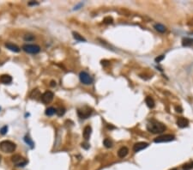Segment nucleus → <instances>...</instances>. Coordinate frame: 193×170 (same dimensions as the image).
Returning <instances> with one entry per match:
<instances>
[{"label": "nucleus", "instance_id": "nucleus-1", "mask_svg": "<svg viewBox=\"0 0 193 170\" xmlns=\"http://www.w3.org/2000/svg\"><path fill=\"white\" fill-rule=\"evenodd\" d=\"M147 129L152 133H161L166 130V126L159 121L151 120L147 125Z\"/></svg>", "mask_w": 193, "mask_h": 170}, {"label": "nucleus", "instance_id": "nucleus-2", "mask_svg": "<svg viewBox=\"0 0 193 170\" xmlns=\"http://www.w3.org/2000/svg\"><path fill=\"white\" fill-rule=\"evenodd\" d=\"M16 149V143L11 141L4 140L0 142V150L4 153H12Z\"/></svg>", "mask_w": 193, "mask_h": 170}, {"label": "nucleus", "instance_id": "nucleus-3", "mask_svg": "<svg viewBox=\"0 0 193 170\" xmlns=\"http://www.w3.org/2000/svg\"><path fill=\"white\" fill-rule=\"evenodd\" d=\"M11 160L16 167H24L28 163V161L20 155H14L11 157Z\"/></svg>", "mask_w": 193, "mask_h": 170}, {"label": "nucleus", "instance_id": "nucleus-4", "mask_svg": "<svg viewBox=\"0 0 193 170\" xmlns=\"http://www.w3.org/2000/svg\"><path fill=\"white\" fill-rule=\"evenodd\" d=\"M22 50L24 52L30 54H36L40 52V47L38 45H23L22 46Z\"/></svg>", "mask_w": 193, "mask_h": 170}, {"label": "nucleus", "instance_id": "nucleus-5", "mask_svg": "<svg viewBox=\"0 0 193 170\" xmlns=\"http://www.w3.org/2000/svg\"><path fill=\"white\" fill-rule=\"evenodd\" d=\"M79 78H80V81H81L83 84L89 85L93 82V78L91 77V76L89 74L85 72V71H82V72H80Z\"/></svg>", "mask_w": 193, "mask_h": 170}, {"label": "nucleus", "instance_id": "nucleus-6", "mask_svg": "<svg viewBox=\"0 0 193 170\" xmlns=\"http://www.w3.org/2000/svg\"><path fill=\"white\" fill-rule=\"evenodd\" d=\"M175 139V137L173 135L171 134H167V135H162V136L157 137L156 138H155L154 142L156 143H167V142H171L173 141Z\"/></svg>", "mask_w": 193, "mask_h": 170}, {"label": "nucleus", "instance_id": "nucleus-7", "mask_svg": "<svg viewBox=\"0 0 193 170\" xmlns=\"http://www.w3.org/2000/svg\"><path fill=\"white\" fill-rule=\"evenodd\" d=\"M77 113L81 119H88L91 115V113H92V110L89 108H88V107H84L82 109H78Z\"/></svg>", "mask_w": 193, "mask_h": 170}, {"label": "nucleus", "instance_id": "nucleus-8", "mask_svg": "<svg viewBox=\"0 0 193 170\" xmlns=\"http://www.w3.org/2000/svg\"><path fill=\"white\" fill-rule=\"evenodd\" d=\"M53 97H54V95L52 91H45L43 95H41L40 98H41V101H42L43 103L48 104L53 101Z\"/></svg>", "mask_w": 193, "mask_h": 170}, {"label": "nucleus", "instance_id": "nucleus-9", "mask_svg": "<svg viewBox=\"0 0 193 170\" xmlns=\"http://www.w3.org/2000/svg\"><path fill=\"white\" fill-rule=\"evenodd\" d=\"M148 146H149L148 143L139 142V143H136V144L133 146V150H134V152H139L140 150H142L146 149Z\"/></svg>", "mask_w": 193, "mask_h": 170}, {"label": "nucleus", "instance_id": "nucleus-10", "mask_svg": "<svg viewBox=\"0 0 193 170\" xmlns=\"http://www.w3.org/2000/svg\"><path fill=\"white\" fill-rule=\"evenodd\" d=\"M177 125H179V127L180 128H185L189 125V120H188L186 118L180 117L177 120Z\"/></svg>", "mask_w": 193, "mask_h": 170}, {"label": "nucleus", "instance_id": "nucleus-11", "mask_svg": "<svg viewBox=\"0 0 193 170\" xmlns=\"http://www.w3.org/2000/svg\"><path fill=\"white\" fill-rule=\"evenodd\" d=\"M5 47H7L9 50H10L11 52H14V53H19V52H20V48H19L18 46L10 42L5 43Z\"/></svg>", "mask_w": 193, "mask_h": 170}, {"label": "nucleus", "instance_id": "nucleus-12", "mask_svg": "<svg viewBox=\"0 0 193 170\" xmlns=\"http://www.w3.org/2000/svg\"><path fill=\"white\" fill-rule=\"evenodd\" d=\"M91 133H92V128L89 125H87L84 127L83 130V138L85 140H88L91 136Z\"/></svg>", "mask_w": 193, "mask_h": 170}, {"label": "nucleus", "instance_id": "nucleus-13", "mask_svg": "<svg viewBox=\"0 0 193 170\" xmlns=\"http://www.w3.org/2000/svg\"><path fill=\"white\" fill-rule=\"evenodd\" d=\"M0 82L4 84H10L12 82V77L10 75H2L0 77Z\"/></svg>", "mask_w": 193, "mask_h": 170}, {"label": "nucleus", "instance_id": "nucleus-14", "mask_svg": "<svg viewBox=\"0 0 193 170\" xmlns=\"http://www.w3.org/2000/svg\"><path fill=\"white\" fill-rule=\"evenodd\" d=\"M128 152H129V150H128V148L122 147V148H120V149L118 150V156L120 158H124V157H125V156H126L127 155H128Z\"/></svg>", "mask_w": 193, "mask_h": 170}, {"label": "nucleus", "instance_id": "nucleus-15", "mask_svg": "<svg viewBox=\"0 0 193 170\" xmlns=\"http://www.w3.org/2000/svg\"><path fill=\"white\" fill-rule=\"evenodd\" d=\"M30 97H31V99H35V100H37L39 97H41L40 90H39L38 89H34L31 92V94H30Z\"/></svg>", "mask_w": 193, "mask_h": 170}, {"label": "nucleus", "instance_id": "nucleus-16", "mask_svg": "<svg viewBox=\"0 0 193 170\" xmlns=\"http://www.w3.org/2000/svg\"><path fill=\"white\" fill-rule=\"evenodd\" d=\"M154 28H155L156 31L160 32V33H165L166 31V28L165 27L164 25L160 24V23H157V24H155V26H154Z\"/></svg>", "mask_w": 193, "mask_h": 170}, {"label": "nucleus", "instance_id": "nucleus-17", "mask_svg": "<svg viewBox=\"0 0 193 170\" xmlns=\"http://www.w3.org/2000/svg\"><path fill=\"white\" fill-rule=\"evenodd\" d=\"M145 101H146V104H147V106L149 107V108H153L154 107H155V101L153 100V98L152 97H150V96H147L146 97V99H145Z\"/></svg>", "mask_w": 193, "mask_h": 170}, {"label": "nucleus", "instance_id": "nucleus-18", "mask_svg": "<svg viewBox=\"0 0 193 170\" xmlns=\"http://www.w3.org/2000/svg\"><path fill=\"white\" fill-rule=\"evenodd\" d=\"M182 44L184 47H190V46L193 45V39L191 38H184Z\"/></svg>", "mask_w": 193, "mask_h": 170}, {"label": "nucleus", "instance_id": "nucleus-19", "mask_svg": "<svg viewBox=\"0 0 193 170\" xmlns=\"http://www.w3.org/2000/svg\"><path fill=\"white\" fill-rule=\"evenodd\" d=\"M72 34H73V37H74L75 40H77L78 41H84V42L86 41V39L84 38V37H82V35H81L80 34H78V33L73 32Z\"/></svg>", "mask_w": 193, "mask_h": 170}, {"label": "nucleus", "instance_id": "nucleus-20", "mask_svg": "<svg viewBox=\"0 0 193 170\" xmlns=\"http://www.w3.org/2000/svg\"><path fill=\"white\" fill-rule=\"evenodd\" d=\"M54 113H56V109L54 108H48L45 110V114L47 116H53Z\"/></svg>", "mask_w": 193, "mask_h": 170}, {"label": "nucleus", "instance_id": "nucleus-21", "mask_svg": "<svg viewBox=\"0 0 193 170\" xmlns=\"http://www.w3.org/2000/svg\"><path fill=\"white\" fill-rule=\"evenodd\" d=\"M24 141L26 142V143H28L29 146H30V148L31 149H33L34 148V142L31 140V138H29V137H28V136H26L25 138H24Z\"/></svg>", "mask_w": 193, "mask_h": 170}, {"label": "nucleus", "instance_id": "nucleus-22", "mask_svg": "<svg viewBox=\"0 0 193 170\" xmlns=\"http://www.w3.org/2000/svg\"><path fill=\"white\" fill-rule=\"evenodd\" d=\"M103 143H104V145H105V147H106V148H111L112 146V141L110 140L109 138H106V139H104Z\"/></svg>", "mask_w": 193, "mask_h": 170}, {"label": "nucleus", "instance_id": "nucleus-23", "mask_svg": "<svg viewBox=\"0 0 193 170\" xmlns=\"http://www.w3.org/2000/svg\"><path fill=\"white\" fill-rule=\"evenodd\" d=\"M56 113L58 116H63L65 113V109L64 108H58V109H56Z\"/></svg>", "mask_w": 193, "mask_h": 170}, {"label": "nucleus", "instance_id": "nucleus-24", "mask_svg": "<svg viewBox=\"0 0 193 170\" xmlns=\"http://www.w3.org/2000/svg\"><path fill=\"white\" fill-rule=\"evenodd\" d=\"M103 23H105V24H112V23H113V19L110 16H107L106 17V18H104Z\"/></svg>", "mask_w": 193, "mask_h": 170}, {"label": "nucleus", "instance_id": "nucleus-25", "mask_svg": "<svg viewBox=\"0 0 193 170\" xmlns=\"http://www.w3.org/2000/svg\"><path fill=\"white\" fill-rule=\"evenodd\" d=\"M191 168H193V162L190 163H187V164H185L183 166L184 170H190Z\"/></svg>", "mask_w": 193, "mask_h": 170}, {"label": "nucleus", "instance_id": "nucleus-26", "mask_svg": "<svg viewBox=\"0 0 193 170\" xmlns=\"http://www.w3.org/2000/svg\"><path fill=\"white\" fill-rule=\"evenodd\" d=\"M34 40V36L31 35V34H26L24 36V40L26 41H30V40Z\"/></svg>", "mask_w": 193, "mask_h": 170}, {"label": "nucleus", "instance_id": "nucleus-27", "mask_svg": "<svg viewBox=\"0 0 193 170\" xmlns=\"http://www.w3.org/2000/svg\"><path fill=\"white\" fill-rule=\"evenodd\" d=\"M7 132H8V126L7 125H4L1 128V129H0V133H1L2 135H5L6 133H7Z\"/></svg>", "mask_w": 193, "mask_h": 170}, {"label": "nucleus", "instance_id": "nucleus-28", "mask_svg": "<svg viewBox=\"0 0 193 170\" xmlns=\"http://www.w3.org/2000/svg\"><path fill=\"white\" fill-rule=\"evenodd\" d=\"M101 65H102L103 66H108V65H110V62L108 60H102L101 61Z\"/></svg>", "mask_w": 193, "mask_h": 170}, {"label": "nucleus", "instance_id": "nucleus-29", "mask_svg": "<svg viewBox=\"0 0 193 170\" xmlns=\"http://www.w3.org/2000/svg\"><path fill=\"white\" fill-rule=\"evenodd\" d=\"M165 58V56L164 55H160V57H157V58H155V62H157V63H159V62H160L163 58Z\"/></svg>", "mask_w": 193, "mask_h": 170}, {"label": "nucleus", "instance_id": "nucleus-30", "mask_svg": "<svg viewBox=\"0 0 193 170\" xmlns=\"http://www.w3.org/2000/svg\"><path fill=\"white\" fill-rule=\"evenodd\" d=\"M175 110H176V112H178V113H182L183 112V109H182V108L181 107H176L175 108Z\"/></svg>", "mask_w": 193, "mask_h": 170}, {"label": "nucleus", "instance_id": "nucleus-31", "mask_svg": "<svg viewBox=\"0 0 193 170\" xmlns=\"http://www.w3.org/2000/svg\"><path fill=\"white\" fill-rule=\"evenodd\" d=\"M82 147L84 148L85 150H88V148H89V145H88V143H82Z\"/></svg>", "mask_w": 193, "mask_h": 170}, {"label": "nucleus", "instance_id": "nucleus-32", "mask_svg": "<svg viewBox=\"0 0 193 170\" xmlns=\"http://www.w3.org/2000/svg\"><path fill=\"white\" fill-rule=\"evenodd\" d=\"M38 3L37 2H29V5H38Z\"/></svg>", "mask_w": 193, "mask_h": 170}, {"label": "nucleus", "instance_id": "nucleus-33", "mask_svg": "<svg viewBox=\"0 0 193 170\" xmlns=\"http://www.w3.org/2000/svg\"><path fill=\"white\" fill-rule=\"evenodd\" d=\"M50 85H51L52 87H55L56 86V82L55 81H52L51 82V84H50Z\"/></svg>", "mask_w": 193, "mask_h": 170}, {"label": "nucleus", "instance_id": "nucleus-34", "mask_svg": "<svg viewBox=\"0 0 193 170\" xmlns=\"http://www.w3.org/2000/svg\"><path fill=\"white\" fill-rule=\"evenodd\" d=\"M171 170H177L176 168H173V169H171Z\"/></svg>", "mask_w": 193, "mask_h": 170}, {"label": "nucleus", "instance_id": "nucleus-35", "mask_svg": "<svg viewBox=\"0 0 193 170\" xmlns=\"http://www.w3.org/2000/svg\"><path fill=\"white\" fill-rule=\"evenodd\" d=\"M0 161H1V156H0Z\"/></svg>", "mask_w": 193, "mask_h": 170}]
</instances>
